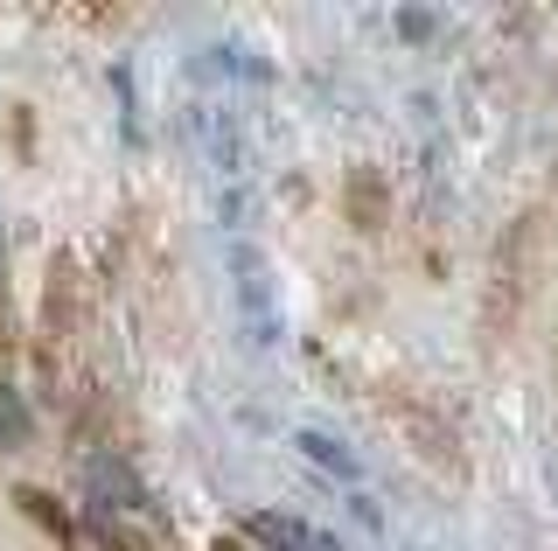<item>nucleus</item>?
Segmentation results:
<instances>
[{
  "instance_id": "obj_6",
  "label": "nucleus",
  "mask_w": 558,
  "mask_h": 551,
  "mask_svg": "<svg viewBox=\"0 0 558 551\" xmlns=\"http://www.w3.org/2000/svg\"><path fill=\"white\" fill-rule=\"evenodd\" d=\"M0 286H8V223H0Z\"/></svg>"
},
{
  "instance_id": "obj_3",
  "label": "nucleus",
  "mask_w": 558,
  "mask_h": 551,
  "mask_svg": "<svg viewBox=\"0 0 558 551\" xmlns=\"http://www.w3.org/2000/svg\"><path fill=\"white\" fill-rule=\"evenodd\" d=\"M244 530H252L258 551H342L328 530H314V524H301V516H287V510H258Z\"/></svg>"
},
{
  "instance_id": "obj_4",
  "label": "nucleus",
  "mask_w": 558,
  "mask_h": 551,
  "mask_svg": "<svg viewBox=\"0 0 558 551\" xmlns=\"http://www.w3.org/2000/svg\"><path fill=\"white\" fill-rule=\"evenodd\" d=\"M35 433V419H28V399L14 384H0V454H22Z\"/></svg>"
},
{
  "instance_id": "obj_2",
  "label": "nucleus",
  "mask_w": 558,
  "mask_h": 551,
  "mask_svg": "<svg viewBox=\"0 0 558 551\" xmlns=\"http://www.w3.org/2000/svg\"><path fill=\"white\" fill-rule=\"evenodd\" d=\"M231 280H238V307H244V329H252L258 350H272V280H266V266H258V252L252 245H231Z\"/></svg>"
},
{
  "instance_id": "obj_5",
  "label": "nucleus",
  "mask_w": 558,
  "mask_h": 551,
  "mask_svg": "<svg viewBox=\"0 0 558 551\" xmlns=\"http://www.w3.org/2000/svg\"><path fill=\"white\" fill-rule=\"evenodd\" d=\"M301 446H307V454H314V461H322V468H328V475H342V481H356V475H363V468H356V454H349V446H342V440H322V433H301Z\"/></svg>"
},
{
  "instance_id": "obj_1",
  "label": "nucleus",
  "mask_w": 558,
  "mask_h": 551,
  "mask_svg": "<svg viewBox=\"0 0 558 551\" xmlns=\"http://www.w3.org/2000/svg\"><path fill=\"white\" fill-rule=\"evenodd\" d=\"M84 495H92V524L105 530V544H119V551H168L161 503L147 495V481H140L126 461L92 454L84 461Z\"/></svg>"
}]
</instances>
